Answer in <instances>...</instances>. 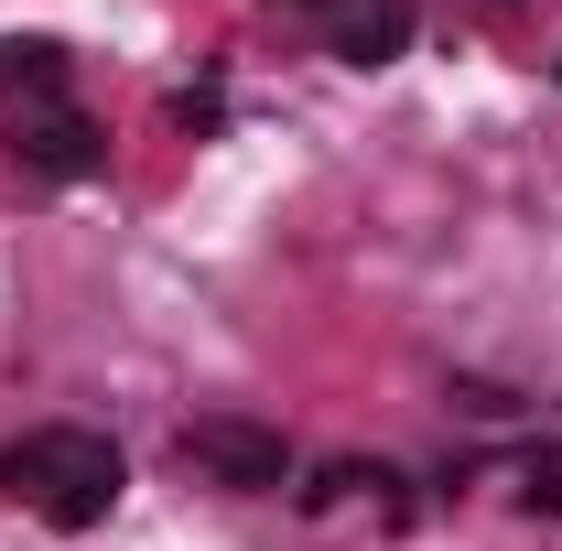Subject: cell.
<instances>
[{
    "label": "cell",
    "mask_w": 562,
    "mask_h": 551,
    "mask_svg": "<svg viewBox=\"0 0 562 551\" xmlns=\"http://www.w3.org/2000/svg\"><path fill=\"white\" fill-rule=\"evenodd\" d=\"M0 486L44 519V530H98L109 508H120V443L109 432H87V421H44V432H22V443H0Z\"/></svg>",
    "instance_id": "1"
},
{
    "label": "cell",
    "mask_w": 562,
    "mask_h": 551,
    "mask_svg": "<svg viewBox=\"0 0 562 551\" xmlns=\"http://www.w3.org/2000/svg\"><path fill=\"white\" fill-rule=\"evenodd\" d=\"M184 465H206L216 486H249V497H271V486L292 476V443H281L271 421L206 412V421H184Z\"/></svg>",
    "instance_id": "2"
},
{
    "label": "cell",
    "mask_w": 562,
    "mask_h": 551,
    "mask_svg": "<svg viewBox=\"0 0 562 551\" xmlns=\"http://www.w3.org/2000/svg\"><path fill=\"white\" fill-rule=\"evenodd\" d=\"M11 162L44 173V184H76V173L109 162V140H98V120H76L66 98H55V109H22V120H11Z\"/></svg>",
    "instance_id": "3"
},
{
    "label": "cell",
    "mask_w": 562,
    "mask_h": 551,
    "mask_svg": "<svg viewBox=\"0 0 562 551\" xmlns=\"http://www.w3.org/2000/svg\"><path fill=\"white\" fill-rule=\"evenodd\" d=\"M401 44H412V0H357L347 22H336V55L347 66H390Z\"/></svg>",
    "instance_id": "4"
},
{
    "label": "cell",
    "mask_w": 562,
    "mask_h": 551,
    "mask_svg": "<svg viewBox=\"0 0 562 551\" xmlns=\"http://www.w3.org/2000/svg\"><path fill=\"white\" fill-rule=\"evenodd\" d=\"M0 98L11 109H55L66 98V55L55 44H0Z\"/></svg>",
    "instance_id": "5"
},
{
    "label": "cell",
    "mask_w": 562,
    "mask_h": 551,
    "mask_svg": "<svg viewBox=\"0 0 562 551\" xmlns=\"http://www.w3.org/2000/svg\"><path fill=\"white\" fill-rule=\"evenodd\" d=\"M519 508L530 519H562V443H530L519 454Z\"/></svg>",
    "instance_id": "6"
}]
</instances>
